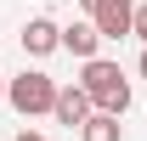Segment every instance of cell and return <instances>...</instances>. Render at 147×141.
I'll use <instances>...</instances> for the list:
<instances>
[{
	"mask_svg": "<svg viewBox=\"0 0 147 141\" xmlns=\"http://www.w3.org/2000/svg\"><path fill=\"white\" fill-rule=\"evenodd\" d=\"M79 90L91 96L96 113H113V119H125L130 102H136V90H130L125 68H119V62H108V56H96V62H85V68H79Z\"/></svg>",
	"mask_w": 147,
	"mask_h": 141,
	"instance_id": "1",
	"label": "cell"
},
{
	"mask_svg": "<svg viewBox=\"0 0 147 141\" xmlns=\"http://www.w3.org/2000/svg\"><path fill=\"white\" fill-rule=\"evenodd\" d=\"M57 79L45 68H23L11 73V85H6V107L11 113H23V119H40V113H57Z\"/></svg>",
	"mask_w": 147,
	"mask_h": 141,
	"instance_id": "2",
	"label": "cell"
},
{
	"mask_svg": "<svg viewBox=\"0 0 147 141\" xmlns=\"http://www.w3.org/2000/svg\"><path fill=\"white\" fill-rule=\"evenodd\" d=\"M79 6H85V17L96 23L102 40H125L136 28V0H79Z\"/></svg>",
	"mask_w": 147,
	"mask_h": 141,
	"instance_id": "3",
	"label": "cell"
},
{
	"mask_svg": "<svg viewBox=\"0 0 147 141\" xmlns=\"http://www.w3.org/2000/svg\"><path fill=\"white\" fill-rule=\"evenodd\" d=\"M91 113H96V107H91V96H85L79 85H62V90H57V113H51L57 124H68V130H85V124H91Z\"/></svg>",
	"mask_w": 147,
	"mask_h": 141,
	"instance_id": "4",
	"label": "cell"
},
{
	"mask_svg": "<svg viewBox=\"0 0 147 141\" xmlns=\"http://www.w3.org/2000/svg\"><path fill=\"white\" fill-rule=\"evenodd\" d=\"M23 51H28V56H51V51H62V23H51V17H28V23H23Z\"/></svg>",
	"mask_w": 147,
	"mask_h": 141,
	"instance_id": "5",
	"label": "cell"
},
{
	"mask_svg": "<svg viewBox=\"0 0 147 141\" xmlns=\"http://www.w3.org/2000/svg\"><path fill=\"white\" fill-rule=\"evenodd\" d=\"M62 51H68V56H79V62H96V51H102V34H96V23H91V17L68 23V28H62Z\"/></svg>",
	"mask_w": 147,
	"mask_h": 141,
	"instance_id": "6",
	"label": "cell"
},
{
	"mask_svg": "<svg viewBox=\"0 0 147 141\" xmlns=\"http://www.w3.org/2000/svg\"><path fill=\"white\" fill-rule=\"evenodd\" d=\"M79 141H125V124L113 113H91V124L79 130Z\"/></svg>",
	"mask_w": 147,
	"mask_h": 141,
	"instance_id": "7",
	"label": "cell"
},
{
	"mask_svg": "<svg viewBox=\"0 0 147 141\" xmlns=\"http://www.w3.org/2000/svg\"><path fill=\"white\" fill-rule=\"evenodd\" d=\"M130 34H136V40H142V45H147V0H142V6H136V28H130Z\"/></svg>",
	"mask_w": 147,
	"mask_h": 141,
	"instance_id": "8",
	"label": "cell"
},
{
	"mask_svg": "<svg viewBox=\"0 0 147 141\" xmlns=\"http://www.w3.org/2000/svg\"><path fill=\"white\" fill-rule=\"evenodd\" d=\"M11 141H45V136H40V130H17Z\"/></svg>",
	"mask_w": 147,
	"mask_h": 141,
	"instance_id": "9",
	"label": "cell"
},
{
	"mask_svg": "<svg viewBox=\"0 0 147 141\" xmlns=\"http://www.w3.org/2000/svg\"><path fill=\"white\" fill-rule=\"evenodd\" d=\"M136 73H142V79H147V45H142V56H136Z\"/></svg>",
	"mask_w": 147,
	"mask_h": 141,
	"instance_id": "10",
	"label": "cell"
},
{
	"mask_svg": "<svg viewBox=\"0 0 147 141\" xmlns=\"http://www.w3.org/2000/svg\"><path fill=\"white\" fill-rule=\"evenodd\" d=\"M6 85H11V79H6V73H0V102H6Z\"/></svg>",
	"mask_w": 147,
	"mask_h": 141,
	"instance_id": "11",
	"label": "cell"
}]
</instances>
